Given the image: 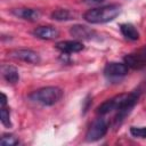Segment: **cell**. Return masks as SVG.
Wrapping results in <instances>:
<instances>
[{
  "mask_svg": "<svg viewBox=\"0 0 146 146\" xmlns=\"http://www.w3.org/2000/svg\"><path fill=\"white\" fill-rule=\"evenodd\" d=\"M120 13L121 7L119 5H107L89 9L84 13L83 18L91 24H102L115 19L120 15Z\"/></svg>",
  "mask_w": 146,
  "mask_h": 146,
  "instance_id": "cell-1",
  "label": "cell"
},
{
  "mask_svg": "<svg viewBox=\"0 0 146 146\" xmlns=\"http://www.w3.org/2000/svg\"><path fill=\"white\" fill-rule=\"evenodd\" d=\"M63 97V91L58 87H44L41 89H38L33 94L30 95V98L44 106H51L60 100Z\"/></svg>",
  "mask_w": 146,
  "mask_h": 146,
  "instance_id": "cell-2",
  "label": "cell"
},
{
  "mask_svg": "<svg viewBox=\"0 0 146 146\" xmlns=\"http://www.w3.org/2000/svg\"><path fill=\"white\" fill-rule=\"evenodd\" d=\"M129 94H120L116 95L107 100H105L103 104H100L97 108V113L100 115H105L112 111H117L121 106H123L128 99Z\"/></svg>",
  "mask_w": 146,
  "mask_h": 146,
  "instance_id": "cell-3",
  "label": "cell"
},
{
  "mask_svg": "<svg viewBox=\"0 0 146 146\" xmlns=\"http://www.w3.org/2000/svg\"><path fill=\"white\" fill-rule=\"evenodd\" d=\"M107 130H108V124H107L106 120H104L102 117L97 119L96 121H94V123L88 129V131L86 133V139L88 141L99 140L100 138H103L106 135Z\"/></svg>",
  "mask_w": 146,
  "mask_h": 146,
  "instance_id": "cell-4",
  "label": "cell"
},
{
  "mask_svg": "<svg viewBox=\"0 0 146 146\" xmlns=\"http://www.w3.org/2000/svg\"><path fill=\"white\" fill-rule=\"evenodd\" d=\"M124 63L127 64L128 67H131L135 70L146 66V47L128 54L124 57Z\"/></svg>",
  "mask_w": 146,
  "mask_h": 146,
  "instance_id": "cell-5",
  "label": "cell"
},
{
  "mask_svg": "<svg viewBox=\"0 0 146 146\" xmlns=\"http://www.w3.org/2000/svg\"><path fill=\"white\" fill-rule=\"evenodd\" d=\"M138 98H139V92L138 91H132L129 94L128 96V99L125 102V104L123 106H121L119 110H117V114L115 116V123H121L124 117L131 112V110L133 108V106L136 105V103L138 102Z\"/></svg>",
  "mask_w": 146,
  "mask_h": 146,
  "instance_id": "cell-6",
  "label": "cell"
},
{
  "mask_svg": "<svg viewBox=\"0 0 146 146\" xmlns=\"http://www.w3.org/2000/svg\"><path fill=\"white\" fill-rule=\"evenodd\" d=\"M128 73V66L125 63H117V62H111L107 63L104 68V74L108 79H119Z\"/></svg>",
  "mask_w": 146,
  "mask_h": 146,
  "instance_id": "cell-7",
  "label": "cell"
},
{
  "mask_svg": "<svg viewBox=\"0 0 146 146\" xmlns=\"http://www.w3.org/2000/svg\"><path fill=\"white\" fill-rule=\"evenodd\" d=\"M9 56L15 59H19L22 62L29 63V64H39L40 63V56L38 52L31 50V49H16L10 51Z\"/></svg>",
  "mask_w": 146,
  "mask_h": 146,
  "instance_id": "cell-8",
  "label": "cell"
},
{
  "mask_svg": "<svg viewBox=\"0 0 146 146\" xmlns=\"http://www.w3.org/2000/svg\"><path fill=\"white\" fill-rule=\"evenodd\" d=\"M56 48L63 54H73L81 51L83 49V44L76 40H67V41L57 42Z\"/></svg>",
  "mask_w": 146,
  "mask_h": 146,
  "instance_id": "cell-9",
  "label": "cell"
},
{
  "mask_svg": "<svg viewBox=\"0 0 146 146\" xmlns=\"http://www.w3.org/2000/svg\"><path fill=\"white\" fill-rule=\"evenodd\" d=\"M33 34L34 36L42 40H52L59 35V32L52 26H39L33 30Z\"/></svg>",
  "mask_w": 146,
  "mask_h": 146,
  "instance_id": "cell-10",
  "label": "cell"
},
{
  "mask_svg": "<svg viewBox=\"0 0 146 146\" xmlns=\"http://www.w3.org/2000/svg\"><path fill=\"white\" fill-rule=\"evenodd\" d=\"M16 17H19L25 21L34 22L40 17V11L32 8H16L11 11Z\"/></svg>",
  "mask_w": 146,
  "mask_h": 146,
  "instance_id": "cell-11",
  "label": "cell"
},
{
  "mask_svg": "<svg viewBox=\"0 0 146 146\" xmlns=\"http://www.w3.org/2000/svg\"><path fill=\"white\" fill-rule=\"evenodd\" d=\"M70 33L72 36L78 39H91L95 36V31L84 25H74L71 27Z\"/></svg>",
  "mask_w": 146,
  "mask_h": 146,
  "instance_id": "cell-12",
  "label": "cell"
},
{
  "mask_svg": "<svg viewBox=\"0 0 146 146\" xmlns=\"http://www.w3.org/2000/svg\"><path fill=\"white\" fill-rule=\"evenodd\" d=\"M1 73H2V76L3 79L9 82V83H16L18 82L19 80V74H18V71L16 67L14 66H10V65H3L1 67Z\"/></svg>",
  "mask_w": 146,
  "mask_h": 146,
  "instance_id": "cell-13",
  "label": "cell"
},
{
  "mask_svg": "<svg viewBox=\"0 0 146 146\" xmlns=\"http://www.w3.org/2000/svg\"><path fill=\"white\" fill-rule=\"evenodd\" d=\"M120 30H121V33L123 34V36L129 39V40L136 41V40L139 39V32L137 31V29L132 24H129V23L121 24L120 25Z\"/></svg>",
  "mask_w": 146,
  "mask_h": 146,
  "instance_id": "cell-14",
  "label": "cell"
},
{
  "mask_svg": "<svg viewBox=\"0 0 146 146\" xmlns=\"http://www.w3.org/2000/svg\"><path fill=\"white\" fill-rule=\"evenodd\" d=\"M72 13L67 9H57L51 14V18L55 21H68L72 19Z\"/></svg>",
  "mask_w": 146,
  "mask_h": 146,
  "instance_id": "cell-15",
  "label": "cell"
},
{
  "mask_svg": "<svg viewBox=\"0 0 146 146\" xmlns=\"http://www.w3.org/2000/svg\"><path fill=\"white\" fill-rule=\"evenodd\" d=\"M0 117H1V123L9 128L11 125L10 123V112L8 108H6V106H1V111H0Z\"/></svg>",
  "mask_w": 146,
  "mask_h": 146,
  "instance_id": "cell-16",
  "label": "cell"
},
{
  "mask_svg": "<svg viewBox=\"0 0 146 146\" xmlns=\"http://www.w3.org/2000/svg\"><path fill=\"white\" fill-rule=\"evenodd\" d=\"M0 143H1L2 146H15V145H17L19 141H18V139H17L14 135H3V136L1 137Z\"/></svg>",
  "mask_w": 146,
  "mask_h": 146,
  "instance_id": "cell-17",
  "label": "cell"
},
{
  "mask_svg": "<svg viewBox=\"0 0 146 146\" xmlns=\"http://www.w3.org/2000/svg\"><path fill=\"white\" fill-rule=\"evenodd\" d=\"M130 133L133 137L146 138V127H131L130 128Z\"/></svg>",
  "mask_w": 146,
  "mask_h": 146,
  "instance_id": "cell-18",
  "label": "cell"
},
{
  "mask_svg": "<svg viewBox=\"0 0 146 146\" xmlns=\"http://www.w3.org/2000/svg\"><path fill=\"white\" fill-rule=\"evenodd\" d=\"M82 1L86 2V3H89V5H94V3H100L104 0H82Z\"/></svg>",
  "mask_w": 146,
  "mask_h": 146,
  "instance_id": "cell-19",
  "label": "cell"
},
{
  "mask_svg": "<svg viewBox=\"0 0 146 146\" xmlns=\"http://www.w3.org/2000/svg\"><path fill=\"white\" fill-rule=\"evenodd\" d=\"M1 106H6V104H7V96L3 94V92H1Z\"/></svg>",
  "mask_w": 146,
  "mask_h": 146,
  "instance_id": "cell-20",
  "label": "cell"
},
{
  "mask_svg": "<svg viewBox=\"0 0 146 146\" xmlns=\"http://www.w3.org/2000/svg\"><path fill=\"white\" fill-rule=\"evenodd\" d=\"M90 102H91V100L89 99V97H87V98L84 99V104H86V105H84V107H83V111H84V112H87V111H88V107H89V103H90Z\"/></svg>",
  "mask_w": 146,
  "mask_h": 146,
  "instance_id": "cell-21",
  "label": "cell"
}]
</instances>
